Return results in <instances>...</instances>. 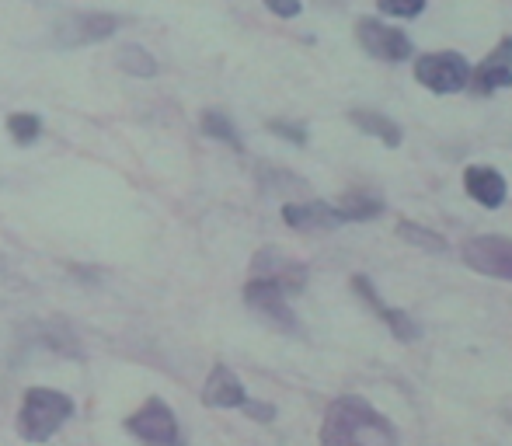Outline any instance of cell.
I'll return each instance as SVG.
<instances>
[{"instance_id": "obj_1", "label": "cell", "mask_w": 512, "mask_h": 446, "mask_svg": "<svg viewBox=\"0 0 512 446\" xmlns=\"http://www.w3.org/2000/svg\"><path fill=\"white\" fill-rule=\"evenodd\" d=\"M401 433L384 412L356 394H342L328 405L321 422V443L349 446V443H398Z\"/></svg>"}, {"instance_id": "obj_12", "label": "cell", "mask_w": 512, "mask_h": 446, "mask_svg": "<svg viewBox=\"0 0 512 446\" xmlns=\"http://www.w3.org/2000/svg\"><path fill=\"white\" fill-rule=\"evenodd\" d=\"M283 220L293 230H338L345 227V213L342 206L324 203V199H304V203H286L283 206Z\"/></svg>"}, {"instance_id": "obj_23", "label": "cell", "mask_w": 512, "mask_h": 446, "mask_svg": "<svg viewBox=\"0 0 512 446\" xmlns=\"http://www.w3.org/2000/svg\"><path fill=\"white\" fill-rule=\"evenodd\" d=\"M276 18H300L304 14V0H262Z\"/></svg>"}, {"instance_id": "obj_16", "label": "cell", "mask_w": 512, "mask_h": 446, "mask_svg": "<svg viewBox=\"0 0 512 446\" xmlns=\"http://www.w3.org/2000/svg\"><path fill=\"white\" fill-rule=\"evenodd\" d=\"M338 206H342V213H345V220H349V223L377 220L380 213H384V199L373 196V192H366V189L345 192V196L338 199Z\"/></svg>"}, {"instance_id": "obj_13", "label": "cell", "mask_w": 512, "mask_h": 446, "mask_svg": "<svg viewBox=\"0 0 512 446\" xmlns=\"http://www.w3.org/2000/svg\"><path fill=\"white\" fill-rule=\"evenodd\" d=\"M119 28V18L112 14H70L67 21L56 25V35L67 46H84V42H102Z\"/></svg>"}, {"instance_id": "obj_4", "label": "cell", "mask_w": 512, "mask_h": 446, "mask_svg": "<svg viewBox=\"0 0 512 446\" xmlns=\"http://www.w3.org/2000/svg\"><path fill=\"white\" fill-rule=\"evenodd\" d=\"M286 297H290V293H286L283 286H276L272 279H262V276H251L248 286H244V304H248L258 318L269 321L279 332L297 335L300 321H297V314L290 311V300Z\"/></svg>"}, {"instance_id": "obj_2", "label": "cell", "mask_w": 512, "mask_h": 446, "mask_svg": "<svg viewBox=\"0 0 512 446\" xmlns=\"http://www.w3.org/2000/svg\"><path fill=\"white\" fill-rule=\"evenodd\" d=\"M74 419V401L56 387H28L18 408V433L28 443H46Z\"/></svg>"}, {"instance_id": "obj_18", "label": "cell", "mask_w": 512, "mask_h": 446, "mask_svg": "<svg viewBox=\"0 0 512 446\" xmlns=\"http://www.w3.org/2000/svg\"><path fill=\"white\" fill-rule=\"evenodd\" d=\"M199 126H203V133H206V136H213V140L227 143V147H234V150H241V147H244L241 133H237V126H234V122H230V115H223V112L209 109V112H203V119H199Z\"/></svg>"}, {"instance_id": "obj_14", "label": "cell", "mask_w": 512, "mask_h": 446, "mask_svg": "<svg viewBox=\"0 0 512 446\" xmlns=\"http://www.w3.org/2000/svg\"><path fill=\"white\" fill-rule=\"evenodd\" d=\"M244 398H248V391H244L241 377H237L230 366L216 363L213 370H209L206 384H203V405L206 408H241Z\"/></svg>"}, {"instance_id": "obj_7", "label": "cell", "mask_w": 512, "mask_h": 446, "mask_svg": "<svg viewBox=\"0 0 512 446\" xmlns=\"http://www.w3.org/2000/svg\"><path fill=\"white\" fill-rule=\"evenodd\" d=\"M126 429L140 443H154V446L178 443V419L161 398H150L143 408H136L126 419Z\"/></svg>"}, {"instance_id": "obj_24", "label": "cell", "mask_w": 512, "mask_h": 446, "mask_svg": "<svg viewBox=\"0 0 512 446\" xmlns=\"http://www.w3.org/2000/svg\"><path fill=\"white\" fill-rule=\"evenodd\" d=\"M244 412L251 415L255 422H262V426H269L272 419H276V405H265V401H251V398H244Z\"/></svg>"}, {"instance_id": "obj_22", "label": "cell", "mask_w": 512, "mask_h": 446, "mask_svg": "<svg viewBox=\"0 0 512 446\" xmlns=\"http://www.w3.org/2000/svg\"><path fill=\"white\" fill-rule=\"evenodd\" d=\"M269 133L283 136L286 143H297V147H307V126H300V122L272 119V122H269Z\"/></svg>"}, {"instance_id": "obj_8", "label": "cell", "mask_w": 512, "mask_h": 446, "mask_svg": "<svg viewBox=\"0 0 512 446\" xmlns=\"http://www.w3.org/2000/svg\"><path fill=\"white\" fill-rule=\"evenodd\" d=\"M251 276L272 279L276 286H283L286 293H304L307 286V265L297 258L283 255L279 248H262L251 258Z\"/></svg>"}, {"instance_id": "obj_6", "label": "cell", "mask_w": 512, "mask_h": 446, "mask_svg": "<svg viewBox=\"0 0 512 446\" xmlns=\"http://www.w3.org/2000/svg\"><path fill=\"white\" fill-rule=\"evenodd\" d=\"M464 262L471 265L474 272L492 279H509L512 283V237H499V234H481L464 241L460 248Z\"/></svg>"}, {"instance_id": "obj_9", "label": "cell", "mask_w": 512, "mask_h": 446, "mask_svg": "<svg viewBox=\"0 0 512 446\" xmlns=\"http://www.w3.org/2000/svg\"><path fill=\"white\" fill-rule=\"evenodd\" d=\"M352 290H356L359 297H363L366 304L373 307V314H377V318L387 321V328H391L398 342L411 345V342H418V338H422V325H418V321L411 318L408 311H398V307L384 304V300H380V293H377V286L370 283V276H363V272H359V276H352Z\"/></svg>"}, {"instance_id": "obj_10", "label": "cell", "mask_w": 512, "mask_h": 446, "mask_svg": "<svg viewBox=\"0 0 512 446\" xmlns=\"http://www.w3.org/2000/svg\"><path fill=\"white\" fill-rule=\"evenodd\" d=\"M478 95H492V91H502V88H512V35L499 42L478 67L471 70V84Z\"/></svg>"}, {"instance_id": "obj_19", "label": "cell", "mask_w": 512, "mask_h": 446, "mask_svg": "<svg viewBox=\"0 0 512 446\" xmlns=\"http://www.w3.org/2000/svg\"><path fill=\"white\" fill-rule=\"evenodd\" d=\"M115 60H119V67L126 70V74H133V77H154L157 74L154 56H150L143 46H133V42H129V46H122Z\"/></svg>"}, {"instance_id": "obj_3", "label": "cell", "mask_w": 512, "mask_h": 446, "mask_svg": "<svg viewBox=\"0 0 512 446\" xmlns=\"http://www.w3.org/2000/svg\"><path fill=\"white\" fill-rule=\"evenodd\" d=\"M415 81L432 95H460L471 84V63L457 49H436V53L415 56Z\"/></svg>"}, {"instance_id": "obj_15", "label": "cell", "mask_w": 512, "mask_h": 446, "mask_svg": "<svg viewBox=\"0 0 512 446\" xmlns=\"http://www.w3.org/2000/svg\"><path fill=\"white\" fill-rule=\"evenodd\" d=\"M349 122L352 126H359L366 136H377L380 143H384L387 150H398L401 140H405V129L398 126V122L391 119V115L384 112H373V109H352L349 112Z\"/></svg>"}, {"instance_id": "obj_11", "label": "cell", "mask_w": 512, "mask_h": 446, "mask_svg": "<svg viewBox=\"0 0 512 446\" xmlns=\"http://www.w3.org/2000/svg\"><path fill=\"white\" fill-rule=\"evenodd\" d=\"M464 189L485 210H499L509 199V182L495 164H467L464 168Z\"/></svg>"}, {"instance_id": "obj_5", "label": "cell", "mask_w": 512, "mask_h": 446, "mask_svg": "<svg viewBox=\"0 0 512 446\" xmlns=\"http://www.w3.org/2000/svg\"><path fill=\"white\" fill-rule=\"evenodd\" d=\"M356 39H359V46L380 63H405L415 56V42H411L401 28L387 25V21L373 18V14L356 21Z\"/></svg>"}, {"instance_id": "obj_21", "label": "cell", "mask_w": 512, "mask_h": 446, "mask_svg": "<svg viewBox=\"0 0 512 446\" xmlns=\"http://www.w3.org/2000/svg\"><path fill=\"white\" fill-rule=\"evenodd\" d=\"M425 4H429V0H377L380 14H387V18H401V21L418 18V14L425 11Z\"/></svg>"}, {"instance_id": "obj_17", "label": "cell", "mask_w": 512, "mask_h": 446, "mask_svg": "<svg viewBox=\"0 0 512 446\" xmlns=\"http://www.w3.org/2000/svg\"><path fill=\"white\" fill-rule=\"evenodd\" d=\"M398 237L408 244H415V248L422 251H432V255H443V251H450V241H446L439 230L425 227V223H415V220H398Z\"/></svg>"}, {"instance_id": "obj_20", "label": "cell", "mask_w": 512, "mask_h": 446, "mask_svg": "<svg viewBox=\"0 0 512 446\" xmlns=\"http://www.w3.org/2000/svg\"><path fill=\"white\" fill-rule=\"evenodd\" d=\"M7 133H11V140L18 143V147H28V143L39 140L42 119L35 112H14L11 119H7Z\"/></svg>"}]
</instances>
